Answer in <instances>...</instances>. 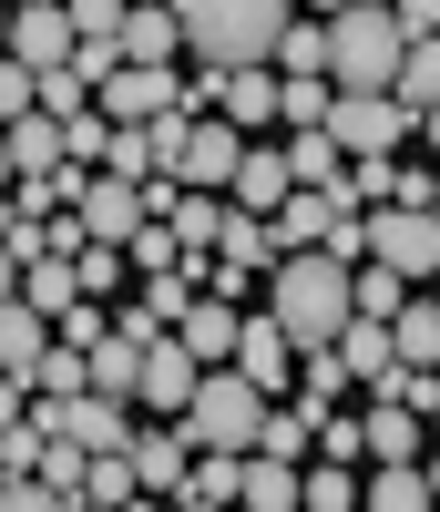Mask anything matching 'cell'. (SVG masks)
Instances as JSON below:
<instances>
[{
    "label": "cell",
    "instance_id": "e0dca14e",
    "mask_svg": "<svg viewBox=\"0 0 440 512\" xmlns=\"http://www.w3.org/2000/svg\"><path fill=\"white\" fill-rule=\"evenodd\" d=\"M123 62H195L185 52V11H174V0H134V21H123Z\"/></svg>",
    "mask_w": 440,
    "mask_h": 512
},
{
    "label": "cell",
    "instance_id": "ac0fdd59",
    "mask_svg": "<svg viewBox=\"0 0 440 512\" xmlns=\"http://www.w3.org/2000/svg\"><path fill=\"white\" fill-rule=\"evenodd\" d=\"M287 195H297V154H287V144H246V175H236V205H256V216H277Z\"/></svg>",
    "mask_w": 440,
    "mask_h": 512
},
{
    "label": "cell",
    "instance_id": "cb8c5ba5",
    "mask_svg": "<svg viewBox=\"0 0 440 512\" xmlns=\"http://www.w3.org/2000/svg\"><path fill=\"white\" fill-rule=\"evenodd\" d=\"M144 349H154L144 328H113L103 349H93V390H113V400H134V390H144Z\"/></svg>",
    "mask_w": 440,
    "mask_h": 512
},
{
    "label": "cell",
    "instance_id": "8992f818",
    "mask_svg": "<svg viewBox=\"0 0 440 512\" xmlns=\"http://www.w3.org/2000/svg\"><path fill=\"white\" fill-rule=\"evenodd\" d=\"M195 195H236V175H246V123L236 113H195V144H185V164H174Z\"/></svg>",
    "mask_w": 440,
    "mask_h": 512
},
{
    "label": "cell",
    "instance_id": "2e32d148",
    "mask_svg": "<svg viewBox=\"0 0 440 512\" xmlns=\"http://www.w3.org/2000/svg\"><path fill=\"white\" fill-rule=\"evenodd\" d=\"M236 369H256L267 390H287V379L307 369V349H297V328L267 308V318H246V338H236Z\"/></svg>",
    "mask_w": 440,
    "mask_h": 512
},
{
    "label": "cell",
    "instance_id": "7402d4cb",
    "mask_svg": "<svg viewBox=\"0 0 440 512\" xmlns=\"http://www.w3.org/2000/svg\"><path fill=\"white\" fill-rule=\"evenodd\" d=\"M174 502H195V512L246 502V451H195V472H185V492H174Z\"/></svg>",
    "mask_w": 440,
    "mask_h": 512
},
{
    "label": "cell",
    "instance_id": "8fae6325",
    "mask_svg": "<svg viewBox=\"0 0 440 512\" xmlns=\"http://www.w3.org/2000/svg\"><path fill=\"white\" fill-rule=\"evenodd\" d=\"M195 379H205V359L185 349V328H174V338H154V349H144V410H164V420H185V400H195Z\"/></svg>",
    "mask_w": 440,
    "mask_h": 512
},
{
    "label": "cell",
    "instance_id": "d590c367",
    "mask_svg": "<svg viewBox=\"0 0 440 512\" xmlns=\"http://www.w3.org/2000/svg\"><path fill=\"white\" fill-rule=\"evenodd\" d=\"M297 11H348V0H297Z\"/></svg>",
    "mask_w": 440,
    "mask_h": 512
},
{
    "label": "cell",
    "instance_id": "4dcf8cb0",
    "mask_svg": "<svg viewBox=\"0 0 440 512\" xmlns=\"http://www.w3.org/2000/svg\"><path fill=\"white\" fill-rule=\"evenodd\" d=\"M410 287H420V277H400L389 256H369V267H359V308H369V318H400V308H410Z\"/></svg>",
    "mask_w": 440,
    "mask_h": 512
},
{
    "label": "cell",
    "instance_id": "30bf717a",
    "mask_svg": "<svg viewBox=\"0 0 440 512\" xmlns=\"http://www.w3.org/2000/svg\"><path fill=\"white\" fill-rule=\"evenodd\" d=\"M93 492V451H82L72 431H52V451H41V472L11 482V512H41V502H82Z\"/></svg>",
    "mask_w": 440,
    "mask_h": 512
},
{
    "label": "cell",
    "instance_id": "7a4b0ae2",
    "mask_svg": "<svg viewBox=\"0 0 440 512\" xmlns=\"http://www.w3.org/2000/svg\"><path fill=\"white\" fill-rule=\"evenodd\" d=\"M410 41L420 31L389 11V0H348V11H328V72H338V93H400Z\"/></svg>",
    "mask_w": 440,
    "mask_h": 512
},
{
    "label": "cell",
    "instance_id": "9a60e30c",
    "mask_svg": "<svg viewBox=\"0 0 440 512\" xmlns=\"http://www.w3.org/2000/svg\"><path fill=\"white\" fill-rule=\"evenodd\" d=\"M195 297H205V277H195V267H164V277H144V297H134V308H123V328L174 338V328L195 318Z\"/></svg>",
    "mask_w": 440,
    "mask_h": 512
},
{
    "label": "cell",
    "instance_id": "e575fe53",
    "mask_svg": "<svg viewBox=\"0 0 440 512\" xmlns=\"http://www.w3.org/2000/svg\"><path fill=\"white\" fill-rule=\"evenodd\" d=\"M420 144H430V154H440V103H430V113H420Z\"/></svg>",
    "mask_w": 440,
    "mask_h": 512
},
{
    "label": "cell",
    "instance_id": "836d02e7",
    "mask_svg": "<svg viewBox=\"0 0 440 512\" xmlns=\"http://www.w3.org/2000/svg\"><path fill=\"white\" fill-rule=\"evenodd\" d=\"M389 11H400L410 31H440V0H389Z\"/></svg>",
    "mask_w": 440,
    "mask_h": 512
},
{
    "label": "cell",
    "instance_id": "5bb4252c",
    "mask_svg": "<svg viewBox=\"0 0 440 512\" xmlns=\"http://www.w3.org/2000/svg\"><path fill=\"white\" fill-rule=\"evenodd\" d=\"M348 216H359V205H348L338 185H297V195L277 205V236H287V246H338Z\"/></svg>",
    "mask_w": 440,
    "mask_h": 512
},
{
    "label": "cell",
    "instance_id": "9c48e42d",
    "mask_svg": "<svg viewBox=\"0 0 440 512\" xmlns=\"http://www.w3.org/2000/svg\"><path fill=\"white\" fill-rule=\"evenodd\" d=\"M185 103V72L174 62H123V72H103V113L113 123H154V113H174Z\"/></svg>",
    "mask_w": 440,
    "mask_h": 512
},
{
    "label": "cell",
    "instance_id": "3957f363",
    "mask_svg": "<svg viewBox=\"0 0 440 512\" xmlns=\"http://www.w3.org/2000/svg\"><path fill=\"white\" fill-rule=\"evenodd\" d=\"M185 11V52L195 62H277V41L297 21V0H174Z\"/></svg>",
    "mask_w": 440,
    "mask_h": 512
},
{
    "label": "cell",
    "instance_id": "277c9868",
    "mask_svg": "<svg viewBox=\"0 0 440 512\" xmlns=\"http://www.w3.org/2000/svg\"><path fill=\"white\" fill-rule=\"evenodd\" d=\"M267 410H277L267 379L236 369V359H215L195 379V400H185V431H195V451H256V441H267Z\"/></svg>",
    "mask_w": 440,
    "mask_h": 512
},
{
    "label": "cell",
    "instance_id": "603a6c76",
    "mask_svg": "<svg viewBox=\"0 0 440 512\" xmlns=\"http://www.w3.org/2000/svg\"><path fill=\"white\" fill-rule=\"evenodd\" d=\"M246 502L256 512H297L307 502V472H297L287 451H246Z\"/></svg>",
    "mask_w": 440,
    "mask_h": 512
},
{
    "label": "cell",
    "instance_id": "5b68a950",
    "mask_svg": "<svg viewBox=\"0 0 440 512\" xmlns=\"http://www.w3.org/2000/svg\"><path fill=\"white\" fill-rule=\"evenodd\" d=\"M328 134H338L348 154H400V144L420 134V113H410L400 93H338V113H328Z\"/></svg>",
    "mask_w": 440,
    "mask_h": 512
},
{
    "label": "cell",
    "instance_id": "6da1fadb",
    "mask_svg": "<svg viewBox=\"0 0 440 512\" xmlns=\"http://www.w3.org/2000/svg\"><path fill=\"white\" fill-rule=\"evenodd\" d=\"M267 308L297 328V349H338L348 318H359V267L338 246H287L267 267Z\"/></svg>",
    "mask_w": 440,
    "mask_h": 512
},
{
    "label": "cell",
    "instance_id": "f35d334b",
    "mask_svg": "<svg viewBox=\"0 0 440 512\" xmlns=\"http://www.w3.org/2000/svg\"><path fill=\"white\" fill-rule=\"evenodd\" d=\"M430 205H440V195H430Z\"/></svg>",
    "mask_w": 440,
    "mask_h": 512
},
{
    "label": "cell",
    "instance_id": "484cf974",
    "mask_svg": "<svg viewBox=\"0 0 440 512\" xmlns=\"http://www.w3.org/2000/svg\"><path fill=\"white\" fill-rule=\"evenodd\" d=\"M420 502H440L430 461H379V472H369V512H420Z\"/></svg>",
    "mask_w": 440,
    "mask_h": 512
},
{
    "label": "cell",
    "instance_id": "83f0119b",
    "mask_svg": "<svg viewBox=\"0 0 440 512\" xmlns=\"http://www.w3.org/2000/svg\"><path fill=\"white\" fill-rule=\"evenodd\" d=\"M359 502H369V482L348 472L338 451H318V472H307V512H359Z\"/></svg>",
    "mask_w": 440,
    "mask_h": 512
},
{
    "label": "cell",
    "instance_id": "f1b7e54d",
    "mask_svg": "<svg viewBox=\"0 0 440 512\" xmlns=\"http://www.w3.org/2000/svg\"><path fill=\"white\" fill-rule=\"evenodd\" d=\"M400 103H410V113H430V103H440V31H420V41H410V62H400Z\"/></svg>",
    "mask_w": 440,
    "mask_h": 512
},
{
    "label": "cell",
    "instance_id": "4fadbf2b",
    "mask_svg": "<svg viewBox=\"0 0 440 512\" xmlns=\"http://www.w3.org/2000/svg\"><path fill=\"white\" fill-rule=\"evenodd\" d=\"M82 216H93V236L134 246V236L154 226V205H144V175H93V185H82Z\"/></svg>",
    "mask_w": 440,
    "mask_h": 512
},
{
    "label": "cell",
    "instance_id": "8d00e7d4",
    "mask_svg": "<svg viewBox=\"0 0 440 512\" xmlns=\"http://www.w3.org/2000/svg\"><path fill=\"white\" fill-rule=\"evenodd\" d=\"M430 492H440V451H430Z\"/></svg>",
    "mask_w": 440,
    "mask_h": 512
},
{
    "label": "cell",
    "instance_id": "d6a6232c",
    "mask_svg": "<svg viewBox=\"0 0 440 512\" xmlns=\"http://www.w3.org/2000/svg\"><path fill=\"white\" fill-rule=\"evenodd\" d=\"M277 72H328V21H287V41H277Z\"/></svg>",
    "mask_w": 440,
    "mask_h": 512
},
{
    "label": "cell",
    "instance_id": "ffe728a7",
    "mask_svg": "<svg viewBox=\"0 0 440 512\" xmlns=\"http://www.w3.org/2000/svg\"><path fill=\"white\" fill-rule=\"evenodd\" d=\"M338 349H348V369H359V390H379V379L400 369V328L359 308V318H348V338H338Z\"/></svg>",
    "mask_w": 440,
    "mask_h": 512
},
{
    "label": "cell",
    "instance_id": "ba28073f",
    "mask_svg": "<svg viewBox=\"0 0 440 512\" xmlns=\"http://www.w3.org/2000/svg\"><path fill=\"white\" fill-rule=\"evenodd\" d=\"M72 52H82L72 0H21V11H11V62H31V72H62Z\"/></svg>",
    "mask_w": 440,
    "mask_h": 512
},
{
    "label": "cell",
    "instance_id": "d6986e66",
    "mask_svg": "<svg viewBox=\"0 0 440 512\" xmlns=\"http://www.w3.org/2000/svg\"><path fill=\"white\" fill-rule=\"evenodd\" d=\"M236 338H246L236 297H226V287H205V297H195V318H185V349H195V359L215 369V359H236Z\"/></svg>",
    "mask_w": 440,
    "mask_h": 512
},
{
    "label": "cell",
    "instance_id": "d4e9b609",
    "mask_svg": "<svg viewBox=\"0 0 440 512\" xmlns=\"http://www.w3.org/2000/svg\"><path fill=\"white\" fill-rule=\"evenodd\" d=\"M420 431H430V410L379 400V410H369V461H420Z\"/></svg>",
    "mask_w": 440,
    "mask_h": 512
},
{
    "label": "cell",
    "instance_id": "7c38bea8",
    "mask_svg": "<svg viewBox=\"0 0 440 512\" xmlns=\"http://www.w3.org/2000/svg\"><path fill=\"white\" fill-rule=\"evenodd\" d=\"M52 308H31V297H11L0 308V379L11 390H41V359H52V328H41Z\"/></svg>",
    "mask_w": 440,
    "mask_h": 512
},
{
    "label": "cell",
    "instance_id": "52a82bcc",
    "mask_svg": "<svg viewBox=\"0 0 440 512\" xmlns=\"http://www.w3.org/2000/svg\"><path fill=\"white\" fill-rule=\"evenodd\" d=\"M369 256H389L400 277H440V205H379Z\"/></svg>",
    "mask_w": 440,
    "mask_h": 512
},
{
    "label": "cell",
    "instance_id": "f546056e",
    "mask_svg": "<svg viewBox=\"0 0 440 512\" xmlns=\"http://www.w3.org/2000/svg\"><path fill=\"white\" fill-rule=\"evenodd\" d=\"M82 390H93V349L52 338V359H41V400H82Z\"/></svg>",
    "mask_w": 440,
    "mask_h": 512
},
{
    "label": "cell",
    "instance_id": "74e56055",
    "mask_svg": "<svg viewBox=\"0 0 440 512\" xmlns=\"http://www.w3.org/2000/svg\"><path fill=\"white\" fill-rule=\"evenodd\" d=\"M430 431H440V400H430Z\"/></svg>",
    "mask_w": 440,
    "mask_h": 512
},
{
    "label": "cell",
    "instance_id": "1f68e13d",
    "mask_svg": "<svg viewBox=\"0 0 440 512\" xmlns=\"http://www.w3.org/2000/svg\"><path fill=\"white\" fill-rule=\"evenodd\" d=\"M389 328H400V359H420V369H440V308H430V297H410V308L389 318Z\"/></svg>",
    "mask_w": 440,
    "mask_h": 512
},
{
    "label": "cell",
    "instance_id": "4316f807",
    "mask_svg": "<svg viewBox=\"0 0 440 512\" xmlns=\"http://www.w3.org/2000/svg\"><path fill=\"white\" fill-rule=\"evenodd\" d=\"M287 154H297V185H348V144L328 134V123H307V134H287Z\"/></svg>",
    "mask_w": 440,
    "mask_h": 512
},
{
    "label": "cell",
    "instance_id": "44dd1931",
    "mask_svg": "<svg viewBox=\"0 0 440 512\" xmlns=\"http://www.w3.org/2000/svg\"><path fill=\"white\" fill-rule=\"evenodd\" d=\"M215 113H236L246 134H256L267 113H287V82H277L267 62H236V72H226V103H215Z\"/></svg>",
    "mask_w": 440,
    "mask_h": 512
}]
</instances>
